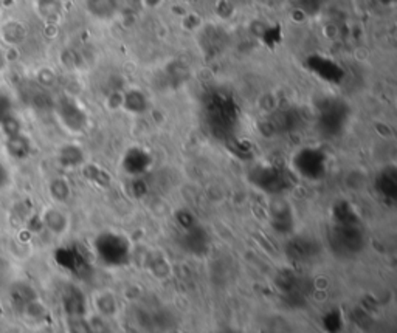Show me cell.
Returning a JSON list of instances; mask_svg holds the SVG:
<instances>
[{"label":"cell","instance_id":"cell-8","mask_svg":"<svg viewBox=\"0 0 397 333\" xmlns=\"http://www.w3.org/2000/svg\"><path fill=\"white\" fill-rule=\"evenodd\" d=\"M77 157H79V149L72 146V145L64 146V148L59 149L58 158H59V162H61L64 166H74V164H78L79 160H78Z\"/></svg>","mask_w":397,"mask_h":333},{"label":"cell","instance_id":"cell-7","mask_svg":"<svg viewBox=\"0 0 397 333\" xmlns=\"http://www.w3.org/2000/svg\"><path fill=\"white\" fill-rule=\"evenodd\" d=\"M48 191H50L51 199H53L55 202H64L70 194V189H69V186H67L65 180H63V178L51 180L50 185H48Z\"/></svg>","mask_w":397,"mask_h":333},{"label":"cell","instance_id":"cell-10","mask_svg":"<svg viewBox=\"0 0 397 333\" xmlns=\"http://www.w3.org/2000/svg\"><path fill=\"white\" fill-rule=\"evenodd\" d=\"M8 112H11L10 100L5 95L0 93V118H2L4 115H6V113H8Z\"/></svg>","mask_w":397,"mask_h":333},{"label":"cell","instance_id":"cell-5","mask_svg":"<svg viewBox=\"0 0 397 333\" xmlns=\"http://www.w3.org/2000/svg\"><path fill=\"white\" fill-rule=\"evenodd\" d=\"M42 223L46 228L51 233L56 234V236H61L65 233L67 225H69V218L64 214L63 209H59L56 207L47 208L42 214Z\"/></svg>","mask_w":397,"mask_h":333},{"label":"cell","instance_id":"cell-9","mask_svg":"<svg viewBox=\"0 0 397 333\" xmlns=\"http://www.w3.org/2000/svg\"><path fill=\"white\" fill-rule=\"evenodd\" d=\"M10 180H11V177H10L8 169H6L5 166L0 163V189H4V188L8 186Z\"/></svg>","mask_w":397,"mask_h":333},{"label":"cell","instance_id":"cell-12","mask_svg":"<svg viewBox=\"0 0 397 333\" xmlns=\"http://www.w3.org/2000/svg\"><path fill=\"white\" fill-rule=\"evenodd\" d=\"M380 2H382V4H393L394 0H380Z\"/></svg>","mask_w":397,"mask_h":333},{"label":"cell","instance_id":"cell-6","mask_svg":"<svg viewBox=\"0 0 397 333\" xmlns=\"http://www.w3.org/2000/svg\"><path fill=\"white\" fill-rule=\"evenodd\" d=\"M0 132L4 133L5 138L11 137V135L24 132V131H22V121L16 115H14L13 110L0 118Z\"/></svg>","mask_w":397,"mask_h":333},{"label":"cell","instance_id":"cell-11","mask_svg":"<svg viewBox=\"0 0 397 333\" xmlns=\"http://www.w3.org/2000/svg\"><path fill=\"white\" fill-rule=\"evenodd\" d=\"M6 65H8V59H6V53L0 48V73H2L5 69H6Z\"/></svg>","mask_w":397,"mask_h":333},{"label":"cell","instance_id":"cell-3","mask_svg":"<svg viewBox=\"0 0 397 333\" xmlns=\"http://www.w3.org/2000/svg\"><path fill=\"white\" fill-rule=\"evenodd\" d=\"M28 37L27 25L22 20L8 19L0 24V39L8 47H19Z\"/></svg>","mask_w":397,"mask_h":333},{"label":"cell","instance_id":"cell-1","mask_svg":"<svg viewBox=\"0 0 397 333\" xmlns=\"http://www.w3.org/2000/svg\"><path fill=\"white\" fill-rule=\"evenodd\" d=\"M294 166L299 176L309 180H317L326 172V155L317 148H304L297 152Z\"/></svg>","mask_w":397,"mask_h":333},{"label":"cell","instance_id":"cell-2","mask_svg":"<svg viewBox=\"0 0 397 333\" xmlns=\"http://www.w3.org/2000/svg\"><path fill=\"white\" fill-rule=\"evenodd\" d=\"M55 112L58 121L61 123V126L67 132L79 133L84 131V127L87 124L86 113L82 112L79 105L73 100H70V98L59 100L58 104L55 105Z\"/></svg>","mask_w":397,"mask_h":333},{"label":"cell","instance_id":"cell-4","mask_svg":"<svg viewBox=\"0 0 397 333\" xmlns=\"http://www.w3.org/2000/svg\"><path fill=\"white\" fill-rule=\"evenodd\" d=\"M4 148H5L6 155H8L11 160H16V162L27 160V158L33 152V143L24 132L11 135V137H6L4 143Z\"/></svg>","mask_w":397,"mask_h":333}]
</instances>
